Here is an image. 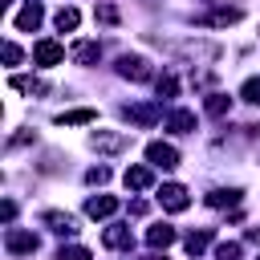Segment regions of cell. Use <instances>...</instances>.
Masks as SVG:
<instances>
[{
  "label": "cell",
  "mask_w": 260,
  "mask_h": 260,
  "mask_svg": "<svg viewBox=\"0 0 260 260\" xmlns=\"http://www.w3.org/2000/svg\"><path fill=\"white\" fill-rule=\"evenodd\" d=\"M89 146L102 150V154H122V150L130 146V138H126V134H114V130H93V134H89Z\"/></svg>",
  "instance_id": "1"
},
{
  "label": "cell",
  "mask_w": 260,
  "mask_h": 260,
  "mask_svg": "<svg viewBox=\"0 0 260 260\" xmlns=\"http://www.w3.org/2000/svg\"><path fill=\"white\" fill-rule=\"evenodd\" d=\"M146 162L171 171V167H179V150H175L171 142H150V146H146Z\"/></svg>",
  "instance_id": "2"
},
{
  "label": "cell",
  "mask_w": 260,
  "mask_h": 260,
  "mask_svg": "<svg viewBox=\"0 0 260 260\" xmlns=\"http://www.w3.org/2000/svg\"><path fill=\"white\" fill-rule=\"evenodd\" d=\"M158 203H162L167 211H187L191 195H187V187H179V183H167V187L158 191Z\"/></svg>",
  "instance_id": "3"
},
{
  "label": "cell",
  "mask_w": 260,
  "mask_h": 260,
  "mask_svg": "<svg viewBox=\"0 0 260 260\" xmlns=\"http://www.w3.org/2000/svg\"><path fill=\"white\" fill-rule=\"evenodd\" d=\"M4 244H8L12 256H28V252H37V236H32V232H20V228H8Z\"/></svg>",
  "instance_id": "4"
},
{
  "label": "cell",
  "mask_w": 260,
  "mask_h": 260,
  "mask_svg": "<svg viewBox=\"0 0 260 260\" xmlns=\"http://www.w3.org/2000/svg\"><path fill=\"white\" fill-rule=\"evenodd\" d=\"M32 61H37V65H61V61H65V49H61L57 41H37V45H32Z\"/></svg>",
  "instance_id": "5"
},
{
  "label": "cell",
  "mask_w": 260,
  "mask_h": 260,
  "mask_svg": "<svg viewBox=\"0 0 260 260\" xmlns=\"http://www.w3.org/2000/svg\"><path fill=\"white\" fill-rule=\"evenodd\" d=\"M118 73L130 77V81H146V77H150V65H146L142 57H118Z\"/></svg>",
  "instance_id": "6"
},
{
  "label": "cell",
  "mask_w": 260,
  "mask_h": 260,
  "mask_svg": "<svg viewBox=\"0 0 260 260\" xmlns=\"http://www.w3.org/2000/svg\"><path fill=\"white\" fill-rule=\"evenodd\" d=\"M114 211H118V199H114V195H93V199L85 203V215H89V219H110Z\"/></svg>",
  "instance_id": "7"
},
{
  "label": "cell",
  "mask_w": 260,
  "mask_h": 260,
  "mask_svg": "<svg viewBox=\"0 0 260 260\" xmlns=\"http://www.w3.org/2000/svg\"><path fill=\"white\" fill-rule=\"evenodd\" d=\"M122 183H126L130 191H146V187L154 183V175H150V167H126V175H122Z\"/></svg>",
  "instance_id": "8"
},
{
  "label": "cell",
  "mask_w": 260,
  "mask_h": 260,
  "mask_svg": "<svg viewBox=\"0 0 260 260\" xmlns=\"http://www.w3.org/2000/svg\"><path fill=\"white\" fill-rule=\"evenodd\" d=\"M41 20H45V12H41V4L32 0V4H24V8H20V16H16V28H20V32H32Z\"/></svg>",
  "instance_id": "9"
},
{
  "label": "cell",
  "mask_w": 260,
  "mask_h": 260,
  "mask_svg": "<svg viewBox=\"0 0 260 260\" xmlns=\"http://www.w3.org/2000/svg\"><path fill=\"white\" fill-rule=\"evenodd\" d=\"M45 223H49L57 236H73V232H77V219L65 215V211H45Z\"/></svg>",
  "instance_id": "10"
},
{
  "label": "cell",
  "mask_w": 260,
  "mask_h": 260,
  "mask_svg": "<svg viewBox=\"0 0 260 260\" xmlns=\"http://www.w3.org/2000/svg\"><path fill=\"white\" fill-rule=\"evenodd\" d=\"M102 240H106V248H130V244H134V236H130V228H122V223H114V228H106V232H102Z\"/></svg>",
  "instance_id": "11"
},
{
  "label": "cell",
  "mask_w": 260,
  "mask_h": 260,
  "mask_svg": "<svg viewBox=\"0 0 260 260\" xmlns=\"http://www.w3.org/2000/svg\"><path fill=\"white\" fill-rule=\"evenodd\" d=\"M236 20H240V8H215V12H203L199 16V24H219V28L223 24H236Z\"/></svg>",
  "instance_id": "12"
},
{
  "label": "cell",
  "mask_w": 260,
  "mask_h": 260,
  "mask_svg": "<svg viewBox=\"0 0 260 260\" xmlns=\"http://www.w3.org/2000/svg\"><path fill=\"white\" fill-rule=\"evenodd\" d=\"M126 118L138 126H154L158 122V106H126Z\"/></svg>",
  "instance_id": "13"
},
{
  "label": "cell",
  "mask_w": 260,
  "mask_h": 260,
  "mask_svg": "<svg viewBox=\"0 0 260 260\" xmlns=\"http://www.w3.org/2000/svg\"><path fill=\"white\" fill-rule=\"evenodd\" d=\"M167 130H175V134H191V130H195V114H191V110H175V114L167 118Z\"/></svg>",
  "instance_id": "14"
},
{
  "label": "cell",
  "mask_w": 260,
  "mask_h": 260,
  "mask_svg": "<svg viewBox=\"0 0 260 260\" xmlns=\"http://www.w3.org/2000/svg\"><path fill=\"white\" fill-rule=\"evenodd\" d=\"M146 244H150V248H171V244H175V228H167V223H154V228L146 232Z\"/></svg>",
  "instance_id": "15"
},
{
  "label": "cell",
  "mask_w": 260,
  "mask_h": 260,
  "mask_svg": "<svg viewBox=\"0 0 260 260\" xmlns=\"http://www.w3.org/2000/svg\"><path fill=\"white\" fill-rule=\"evenodd\" d=\"M98 53H102L98 41H77V45H73V61H77V65H93Z\"/></svg>",
  "instance_id": "16"
},
{
  "label": "cell",
  "mask_w": 260,
  "mask_h": 260,
  "mask_svg": "<svg viewBox=\"0 0 260 260\" xmlns=\"http://www.w3.org/2000/svg\"><path fill=\"white\" fill-rule=\"evenodd\" d=\"M77 20H81V12H77V8H61V12L53 16V24H57L61 32H73V28H77Z\"/></svg>",
  "instance_id": "17"
},
{
  "label": "cell",
  "mask_w": 260,
  "mask_h": 260,
  "mask_svg": "<svg viewBox=\"0 0 260 260\" xmlns=\"http://www.w3.org/2000/svg\"><path fill=\"white\" fill-rule=\"evenodd\" d=\"M16 93H45V81H37V77H12L8 81Z\"/></svg>",
  "instance_id": "18"
},
{
  "label": "cell",
  "mask_w": 260,
  "mask_h": 260,
  "mask_svg": "<svg viewBox=\"0 0 260 260\" xmlns=\"http://www.w3.org/2000/svg\"><path fill=\"white\" fill-rule=\"evenodd\" d=\"M57 122L61 126H85V122H93V110H65Z\"/></svg>",
  "instance_id": "19"
},
{
  "label": "cell",
  "mask_w": 260,
  "mask_h": 260,
  "mask_svg": "<svg viewBox=\"0 0 260 260\" xmlns=\"http://www.w3.org/2000/svg\"><path fill=\"white\" fill-rule=\"evenodd\" d=\"M183 244H187V252H191V256H199V252H203V248L211 244V232H207V228H203V232H191V236H187Z\"/></svg>",
  "instance_id": "20"
},
{
  "label": "cell",
  "mask_w": 260,
  "mask_h": 260,
  "mask_svg": "<svg viewBox=\"0 0 260 260\" xmlns=\"http://www.w3.org/2000/svg\"><path fill=\"white\" fill-rule=\"evenodd\" d=\"M207 203H211V207H236V203H240V191H211Z\"/></svg>",
  "instance_id": "21"
},
{
  "label": "cell",
  "mask_w": 260,
  "mask_h": 260,
  "mask_svg": "<svg viewBox=\"0 0 260 260\" xmlns=\"http://www.w3.org/2000/svg\"><path fill=\"white\" fill-rule=\"evenodd\" d=\"M240 98H244V102H252V106H260V77H248V81H244V89H240Z\"/></svg>",
  "instance_id": "22"
},
{
  "label": "cell",
  "mask_w": 260,
  "mask_h": 260,
  "mask_svg": "<svg viewBox=\"0 0 260 260\" xmlns=\"http://www.w3.org/2000/svg\"><path fill=\"white\" fill-rule=\"evenodd\" d=\"M228 106H232V98H223V93H211V98H207V114H215V118L228 114Z\"/></svg>",
  "instance_id": "23"
},
{
  "label": "cell",
  "mask_w": 260,
  "mask_h": 260,
  "mask_svg": "<svg viewBox=\"0 0 260 260\" xmlns=\"http://www.w3.org/2000/svg\"><path fill=\"white\" fill-rule=\"evenodd\" d=\"M106 179H110V167H89L85 171V183H93V187H102Z\"/></svg>",
  "instance_id": "24"
},
{
  "label": "cell",
  "mask_w": 260,
  "mask_h": 260,
  "mask_svg": "<svg viewBox=\"0 0 260 260\" xmlns=\"http://www.w3.org/2000/svg\"><path fill=\"white\" fill-rule=\"evenodd\" d=\"M175 89H179V81L167 73V77H158V98H175Z\"/></svg>",
  "instance_id": "25"
},
{
  "label": "cell",
  "mask_w": 260,
  "mask_h": 260,
  "mask_svg": "<svg viewBox=\"0 0 260 260\" xmlns=\"http://www.w3.org/2000/svg\"><path fill=\"white\" fill-rule=\"evenodd\" d=\"M57 260H89V252L73 244V248H61V252H57Z\"/></svg>",
  "instance_id": "26"
},
{
  "label": "cell",
  "mask_w": 260,
  "mask_h": 260,
  "mask_svg": "<svg viewBox=\"0 0 260 260\" xmlns=\"http://www.w3.org/2000/svg\"><path fill=\"white\" fill-rule=\"evenodd\" d=\"M215 256H219V260H240V244H219Z\"/></svg>",
  "instance_id": "27"
},
{
  "label": "cell",
  "mask_w": 260,
  "mask_h": 260,
  "mask_svg": "<svg viewBox=\"0 0 260 260\" xmlns=\"http://www.w3.org/2000/svg\"><path fill=\"white\" fill-rule=\"evenodd\" d=\"M98 20H106V24H118V8L102 4V8H98Z\"/></svg>",
  "instance_id": "28"
},
{
  "label": "cell",
  "mask_w": 260,
  "mask_h": 260,
  "mask_svg": "<svg viewBox=\"0 0 260 260\" xmlns=\"http://www.w3.org/2000/svg\"><path fill=\"white\" fill-rule=\"evenodd\" d=\"M4 61H8V65H16V61H20V49H16V45H12V41H8V45H4Z\"/></svg>",
  "instance_id": "29"
},
{
  "label": "cell",
  "mask_w": 260,
  "mask_h": 260,
  "mask_svg": "<svg viewBox=\"0 0 260 260\" xmlns=\"http://www.w3.org/2000/svg\"><path fill=\"white\" fill-rule=\"evenodd\" d=\"M0 215H4V223H8V219L16 215V203H12V199H4V207H0Z\"/></svg>",
  "instance_id": "30"
},
{
  "label": "cell",
  "mask_w": 260,
  "mask_h": 260,
  "mask_svg": "<svg viewBox=\"0 0 260 260\" xmlns=\"http://www.w3.org/2000/svg\"><path fill=\"white\" fill-rule=\"evenodd\" d=\"M142 260H158V256H142Z\"/></svg>",
  "instance_id": "31"
}]
</instances>
